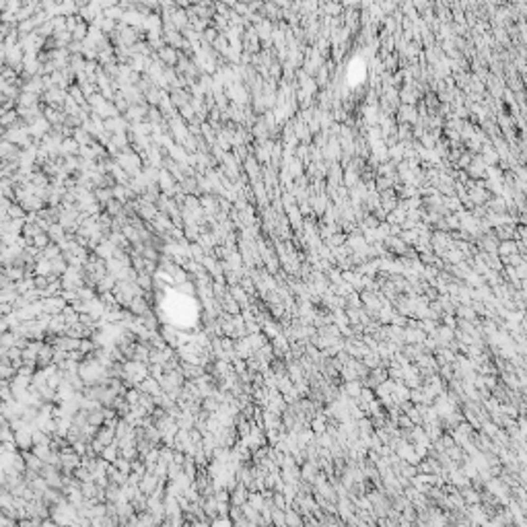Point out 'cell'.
<instances>
[{
	"label": "cell",
	"instance_id": "3957f363",
	"mask_svg": "<svg viewBox=\"0 0 527 527\" xmlns=\"http://www.w3.org/2000/svg\"><path fill=\"white\" fill-rule=\"evenodd\" d=\"M250 504L255 509V511H264V497H260V494H250Z\"/></svg>",
	"mask_w": 527,
	"mask_h": 527
},
{
	"label": "cell",
	"instance_id": "8992f818",
	"mask_svg": "<svg viewBox=\"0 0 527 527\" xmlns=\"http://www.w3.org/2000/svg\"><path fill=\"white\" fill-rule=\"evenodd\" d=\"M194 527H208V525H206V523H196Z\"/></svg>",
	"mask_w": 527,
	"mask_h": 527
},
{
	"label": "cell",
	"instance_id": "277c9868",
	"mask_svg": "<svg viewBox=\"0 0 527 527\" xmlns=\"http://www.w3.org/2000/svg\"><path fill=\"white\" fill-rule=\"evenodd\" d=\"M212 527H233V525H231V521H229V519L221 517V519H217V521L212 523Z\"/></svg>",
	"mask_w": 527,
	"mask_h": 527
},
{
	"label": "cell",
	"instance_id": "6da1fadb",
	"mask_svg": "<svg viewBox=\"0 0 527 527\" xmlns=\"http://www.w3.org/2000/svg\"><path fill=\"white\" fill-rule=\"evenodd\" d=\"M52 519L60 527H70V525H74V521H77V507H74L72 502L60 500L52 511Z\"/></svg>",
	"mask_w": 527,
	"mask_h": 527
},
{
	"label": "cell",
	"instance_id": "7a4b0ae2",
	"mask_svg": "<svg viewBox=\"0 0 527 527\" xmlns=\"http://www.w3.org/2000/svg\"><path fill=\"white\" fill-rule=\"evenodd\" d=\"M155 486H157V478H155L153 474H150V476L146 474V476L140 480V490H142V492H148V494H150V492L155 490Z\"/></svg>",
	"mask_w": 527,
	"mask_h": 527
},
{
	"label": "cell",
	"instance_id": "5b68a950",
	"mask_svg": "<svg viewBox=\"0 0 527 527\" xmlns=\"http://www.w3.org/2000/svg\"><path fill=\"white\" fill-rule=\"evenodd\" d=\"M41 527H60L58 523H50V521H46V523H41Z\"/></svg>",
	"mask_w": 527,
	"mask_h": 527
}]
</instances>
